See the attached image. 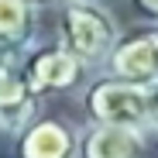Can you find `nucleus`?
<instances>
[{"label":"nucleus","instance_id":"obj_11","mask_svg":"<svg viewBox=\"0 0 158 158\" xmlns=\"http://www.w3.org/2000/svg\"><path fill=\"white\" fill-rule=\"evenodd\" d=\"M31 4H35L41 14H48V10H55V7H62V4H72V0H31Z\"/></svg>","mask_w":158,"mask_h":158},{"label":"nucleus","instance_id":"obj_8","mask_svg":"<svg viewBox=\"0 0 158 158\" xmlns=\"http://www.w3.org/2000/svg\"><path fill=\"white\" fill-rule=\"evenodd\" d=\"M38 17L31 0H0V52H28L38 38Z\"/></svg>","mask_w":158,"mask_h":158},{"label":"nucleus","instance_id":"obj_4","mask_svg":"<svg viewBox=\"0 0 158 158\" xmlns=\"http://www.w3.org/2000/svg\"><path fill=\"white\" fill-rule=\"evenodd\" d=\"M100 72L134 86H148L158 79V24H134L131 31H120L110 59Z\"/></svg>","mask_w":158,"mask_h":158},{"label":"nucleus","instance_id":"obj_6","mask_svg":"<svg viewBox=\"0 0 158 158\" xmlns=\"http://www.w3.org/2000/svg\"><path fill=\"white\" fill-rule=\"evenodd\" d=\"M83 124L59 114H38L14 138V158H79Z\"/></svg>","mask_w":158,"mask_h":158},{"label":"nucleus","instance_id":"obj_5","mask_svg":"<svg viewBox=\"0 0 158 158\" xmlns=\"http://www.w3.org/2000/svg\"><path fill=\"white\" fill-rule=\"evenodd\" d=\"M24 55L28 52H0V134L4 138H17L41 114V100L28 86Z\"/></svg>","mask_w":158,"mask_h":158},{"label":"nucleus","instance_id":"obj_2","mask_svg":"<svg viewBox=\"0 0 158 158\" xmlns=\"http://www.w3.org/2000/svg\"><path fill=\"white\" fill-rule=\"evenodd\" d=\"M24 72H28V86L31 93L45 103V100H79V93L86 89V83L93 79V69L83 65L76 55L55 41V38H35V45L24 55Z\"/></svg>","mask_w":158,"mask_h":158},{"label":"nucleus","instance_id":"obj_7","mask_svg":"<svg viewBox=\"0 0 158 158\" xmlns=\"http://www.w3.org/2000/svg\"><path fill=\"white\" fill-rule=\"evenodd\" d=\"M151 134L138 127L114 124H83L79 134V158H144Z\"/></svg>","mask_w":158,"mask_h":158},{"label":"nucleus","instance_id":"obj_10","mask_svg":"<svg viewBox=\"0 0 158 158\" xmlns=\"http://www.w3.org/2000/svg\"><path fill=\"white\" fill-rule=\"evenodd\" d=\"M141 24H158V0H131Z\"/></svg>","mask_w":158,"mask_h":158},{"label":"nucleus","instance_id":"obj_3","mask_svg":"<svg viewBox=\"0 0 158 158\" xmlns=\"http://www.w3.org/2000/svg\"><path fill=\"white\" fill-rule=\"evenodd\" d=\"M83 124H114V127H138L148 131V96L144 86L114 79L107 72H93L86 89L79 93Z\"/></svg>","mask_w":158,"mask_h":158},{"label":"nucleus","instance_id":"obj_9","mask_svg":"<svg viewBox=\"0 0 158 158\" xmlns=\"http://www.w3.org/2000/svg\"><path fill=\"white\" fill-rule=\"evenodd\" d=\"M144 96H148V134L158 138V79L144 86Z\"/></svg>","mask_w":158,"mask_h":158},{"label":"nucleus","instance_id":"obj_1","mask_svg":"<svg viewBox=\"0 0 158 158\" xmlns=\"http://www.w3.org/2000/svg\"><path fill=\"white\" fill-rule=\"evenodd\" d=\"M52 38H55L69 55H76L83 65L93 72L103 69V62L110 59V52L120 38V21L117 14L103 4V0H72L52 10Z\"/></svg>","mask_w":158,"mask_h":158}]
</instances>
